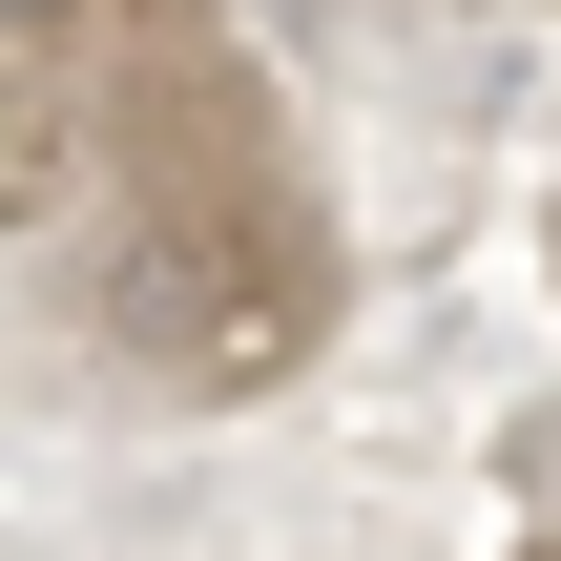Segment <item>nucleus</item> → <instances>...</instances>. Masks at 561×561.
Masks as SVG:
<instances>
[{"label":"nucleus","instance_id":"obj_1","mask_svg":"<svg viewBox=\"0 0 561 561\" xmlns=\"http://www.w3.org/2000/svg\"><path fill=\"white\" fill-rule=\"evenodd\" d=\"M62 21H104V0H0V42H62Z\"/></svg>","mask_w":561,"mask_h":561},{"label":"nucleus","instance_id":"obj_2","mask_svg":"<svg viewBox=\"0 0 561 561\" xmlns=\"http://www.w3.org/2000/svg\"><path fill=\"white\" fill-rule=\"evenodd\" d=\"M541 561H561V541H541Z\"/></svg>","mask_w":561,"mask_h":561}]
</instances>
